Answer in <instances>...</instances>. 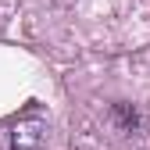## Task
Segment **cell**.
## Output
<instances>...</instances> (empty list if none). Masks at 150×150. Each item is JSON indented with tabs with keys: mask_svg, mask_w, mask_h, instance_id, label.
<instances>
[{
	"mask_svg": "<svg viewBox=\"0 0 150 150\" xmlns=\"http://www.w3.org/2000/svg\"><path fill=\"white\" fill-rule=\"evenodd\" d=\"M43 132H47V118L40 107H29L25 115H18L11 125V150H40L43 146Z\"/></svg>",
	"mask_w": 150,
	"mask_h": 150,
	"instance_id": "cell-1",
	"label": "cell"
}]
</instances>
